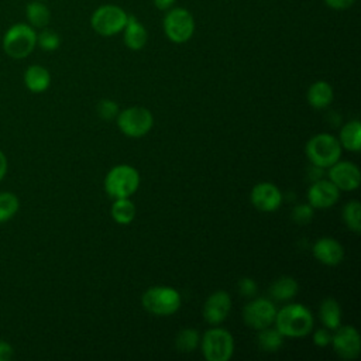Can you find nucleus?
Masks as SVG:
<instances>
[{
	"label": "nucleus",
	"instance_id": "12",
	"mask_svg": "<svg viewBox=\"0 0 361 361\" xmlns=\"http://www.w3.org/2000/svg\"><path fill=\"white\" fill-rule=\"evenodd\" d=\"M329 180H331L338 190H355L361 182L358 166L350 161H337L329 166Z\"/></svg>",
	"mask_w": 361,
	"mask_h": 361
},
{
	"label": "nucleus",
	"instance_id": "37",
	"mask_svg": "<svg viewBox=\"0 0 361 361\" xmlns=\"http://www.w3.org/2000/svg\"><path fill=\"white\" fill-rule=\"evenodd\" d=\"M7 168H8V161L6 154L0 149V180H3V178L7 173Z\"/></svg>",
	"mask_w": 361,
	"mask_h": 361
},
{
	"label": "nucleus",
	"instance_id": "32",
	"mask_svg": "<svg viewBox=\"0 0 361 361\" xmlns=\"http://www.w3.org/2000/svg\"><path fill=\"white\" fill-rule=\"evenodd\" d=\"M257 289H258V286H257L255 281L251 279V278H241V279L238 281V290H240V293H241L243 296H245V298H252V296H255Z\"/></svg>",
	"mask_w": 361,
	"mask_h": 361
},
{
	"label": "nucleus",
	"instance_id": "25",
	"mask_svg": "<svg viewBox=\"0 0 361 361\" xmlns=\"http://www.w3.org/2000/svg\"><path fill=\"white\" fill-rule=\"evenodd\" d=\"M25 14H27V20H28L30 25L35 27V28L47 27L51 20V13H49L48 7L44 6L42 3H39L38 0H35L27 6Z\"/></svg>",
	"mask_w": 361,
	"mask_h": 361
},
{
	"label": "nucleus",
	"instance_id": "30",
	"mask_svg": "<svg viewBox=\"0 0 361 361\" xmlns=\"http://www.w3.org/2000/svg\"><path fill=\"white\" fill-rule=\"evenodd\" d=\"M97 114L103 120H113L118 114V104L110 99H103L97 103Z\"/></svg>",
	"mask_w": 361,
	"mask_h": 361
},
{
	"label": "nucleus",
	"instance_id": "18",
	"mask_svg": "<svg viewBox=\"0 0 361 361\" xmlns=\"http://www.w3.org/2000/svg\"><path fill=\"white\" fill-rule=\"evenodd\" d=\"M123 30H124V44L130 49L138 51V49L144 48V45L147 44V38H148L147 30L134 16H128L126 27Z\"/></svg>",
	"mask_w": 361,
	"mask_h": 361
},
{
	"label": "nucleus",
	"instance_id": "1",
	"mask_svg": "<svg viewBox=\"0 0 361 361\" xmlns=\"http://www.w3.org/2000/svg\"><path fill=\"white\" fill-rule=\"evenodd\" d=\"M275 327L283 337H305L313 329L312 312L300 303H289L276 310Z\"/></svg>",
	"mask_w": 361,
	"mask_h": 361
},
{
	"label": "nucleus",
	"instance_id": "19",
	"mask_svg": "<svg viewBox=\"0 0 361 361\" xmlns=\"http://www.w3.org/2000/svg\"><path fill=\"white\" fill-rule=\"evenodd\" d=\"M333 87L324 80H317L312 83L306 93L307 103L313 109H326L333 102Z\"/></svg>",
	"mask_w": 361,
	"mask_h": 361
},
{
	"label": "nucleus",
	"instance_id": "3",
	"mask_svg": "<svg viewBox=\"0 0 361 361\" xmlns=\"http://www.w3.org/2000/svg\"><path fill=\"white\" fill-rule=\"evenodd\" d=\"M140 186V173L131 165L121 164L113 166L104 178V190L110 197H130Z\"/></svg>",
	"mask_w": 361,
	"mask_h": 361
},
{
	"label": "nucleus",
	"instance_id": "38",
	"mask_svg": "<svg viewBox=\"0 0 361 361\" xmlns=\"http://www.w3.org/2000/svg\"><path fill=\"white\" fill-rule=\"evenodd\" d=\"M175 1L176 0H154V4L159 10H168V8H171L173 6Z\"/></svg>",
	"mask_w": 361,
	"mask_h": 361
},
{
	"label": "nucleus",
	"instance_id": "17",
	"mask_svg": "<svg viewBox=\"0 0 361 361\" xmlns=\"http://www.w3.org/2000/svg\"><path fill=\"white\" fill-rule=\"evenodd\" d=\"M24 85L32 93H42L51 85V75L41 65H31L24 72Z\"/></svg>",
	"mask_w": 361,
	"mask_h": 361
},
{
	"label": "nucleus",
	"instance_id": "36",
	"mask_svg": "<svg viewBox=\"0 0 361 361\" xmlns=\"http://www.w3.org/2000/svg\"><path fill=\"white\" fill-rule=\"evenodd\" d=\"M323 169H324V168H320V166L312 165V168L309 169V178H310V180H312V182H314V180L322 179V176H323Z\"/></svg>",
	"mask_w": 361,
	"mask_h": 361
},
{
	"label": "nucleus",
	"instance_id": "22",
	"mask_svg": "<svg viewBox=\"0 0 361 361\" xmlns=\"http://www.w3.org/2000/svg\"><path fill=\"white\" fill-rule=\"evenodd\" d=\"M299 285L292 276H281L269 288V293L275 300H289L298 295Z\"/></svg>",
	"mask_w": 361,
	"mask_h": 361
},
{
	"label": "nucleus",
	"instance_id": "10",
	"mask_svg": "<svg viewBox=\"0 0 361 361\" xmlns=\"http://www.w3.org/2000/svg\"><path fill=\"white\" fill-rule=\"evenodd\" d=\"M276 314L275 305L267 298H255L254 300L248 302L243 310V319L245 324L255 330H261L269 327Z\"/></svg>",
	"mask_w": 361,
	"mask_h": 361
},
{
	"label": "nucleus",
	"instance_id": "8",
	"mask_svg": "<svg viewBox=\"0 0 361 361\" xmlns=\"http://www.w3.org/2000/svg\"><path fill=\"white\" fill-rule=\"evenodd\" d=\"M164 31L172 42L183 44L195 32V18L186 8H171L164 18Z\"/></svg>",
	"mask_w": 361,
	"mask_h": 361
},
{
	"label": "nucleus",
	"instance_id": "21",
	"mask_svg": "<svg viewBox=\"0 0 361 361\" xmlns=\"http://www.w3.org/2000/svg\"><path fill=\"white\" fill-rule=\"evenodd\" d=\"M319 316L326 329L336 330L341 324V307L338 302L333 298L323 299L319 307Z\"/></svg>",
	"mask_w": 361,
	"mask_h": 361
},
{
	"label": "nucleus",
	"instance_id": "6",
	"mask_svg": "<svg viewBox=\"0 0 361 361\" xmlns=\"http://www.w3.org/2000/svg\"><path fill=\"white\" fill-rule=\"evenodd\" d=\"M200 347L207 361H228L234 353V338L226 329L212 327L203 334Z\"/></svg>",
	"mask_w": 361,
	"mask_h": 361
},
{
	"label": "nucleus",
	"instance_id": "13",
	"mask_svg": "<svg viewBox=\"0 0 361 361\" xmlns=\"http://www.w3.org/2000/svg\"><path fill=\"white\" fill-rule=\"evenodd\" d=\"M340 199L338 188L327 179H319L312 182L307 189V203L313 209H327L337 203Z\"/></svg>",
	"mask_w": 361,
	"mask_h": 361
},
{
	"label": "nucleus",
	"instance_id": "35",
	"mask_svg": "<svg viewBox=\"0 0 361 361\" xmlns=\"http://www.w3.org/2000/svg\"><path fill=\"white\" fill-rule=\"evenodd\" d=\"M355 0H324V3L334 10H345L354 4Z\"/></svg>",
	"mask_w": 361,
	"mask_h": 361
},
{
	"label": "nucleus",
	"instance_id": "39",
	"mask_svg": "<svg viewBox=\"0 0 361 361\" xmlns=\"http://www.w3.org/2000/svg\"><path fill=\"white\" fill-rule=\"evenodd\" d=\"M38 1H41V0H38Z\"/></svg>",
	"mask_w": 361,
	"mask_h": 361
},
{
	"label": "nucleus",
	"instance_id": "2",
	"mask_svg": "<svg viewBox=\"0 0 361 361\" xmlns=\"http://www.w3.org/2000/svg\"><path fill=\"white\" fill-rule=\"evenodd\" d=\"M341 149L338 138L327 133L313 135L305 147L310 164L320 168H329L337 162L341 157Z\"/></svg>",
	"mask_w": 361,
	"mask_h": 361
},
{
	"label": "nucleus",
	"instance_id": "27",
	"mask_svg": "<svg viewBox=\"0 0 361 361\" xmlns=\"http://www.w3.org/2000/svg\"><path fill=\"white\" fill-rule=\"evenodd\" d=\"M341 216H343V221L351 231L354 233L361 231V206L357 199L348 200L344 204Z\"/></svg>",
	"mask_w": 361,
	"mask_h": 361
},
{
	"label": "nucleus",
	"instance_id": "28",
	"mask_svg": "<svg viewBox=\"0 0 361 361\" xmlns=\"http://www.w3.org/2000/svg\"><path fill=\"white\" fill-rule=\"evenodd\" d=\"M20 209V199L13 192H0V223L13 219Z\"/></svg>",
	"mask_w": 361,
	"mask_h": 361
},
{
	"label": "nucleus",
	"instance_id": "9",
	"mask_svg": "<svg viewBox=\"0 0 361 361\" xmlns=\"http://www.w3.org/2000/svg\"><path fill=\"white\" fill-rule=\"evenodd\" d=\"M128 14L118 6L106 4L99 7L90 18L92 28L104 37L118 34L126 27Z\"/></svg>",
	"mask_w": 361,
	"mask_h": 361
},
{
	"label": "nucleus",
	"instance_id": "20",
	"mask_svg": "<svg viewBox=\"0 0 361 361\" xmlns=\"http://www.w3.org/2000/svg\"><path fill=\"white\" fill-rule=\"evenodd\" d=\"M338 142L341 148L353 152H358L361 149V124L358 120L348 121L341 127Z\"/></svg>",
	"mask_w": 361,
	"mask_h": 361
},
{
	"label": "nucleus",
	"instance_id": "5",
	"mask_svg": "<svg viewBox=\"0 0 361 361\" xmlns=\"http://www.w3.org/2000/svg\"><path fill=\"white\" fill-rule=\"evenodd\" d=\"M37 45V32L28 24L18 23L11 25L3 37V51L14 58L23 59L28 56Z\"/></svg>",
	"mask_w": 361,
	"mask_h": 361
},
{
	"label": "nucleus",
	"instance_id": "7",
	"mask_svg": "<svg viewBox=\"0 0 361 361\" xmlns=\"http://www.w3.org/2000/svg\"><path fill=\"white\" fill-rule=\"evenodd\" d=\"M117 126L124 135L130 138H140L149 133L154 126V117L148 109L134 106L118 111Z\"/></svg>",
	"mask_w": 361,
	"mask_h": 361
},
{
	"label": "nucleus",
	"instance_id": "33",
	"mask_svg": "<svg viewBox=\"0 0 361 361\" xmlns=\"http://www.w3.org/2000/svg\"><path fill=\"white\" fill-rule=\"evenodd\" d=\"M331 341V334H330V330L326 329V327H322V329H317L314 333H313V343L319 347H326L327 344H330Z\"/></svg>",
	"mask_w": 361,
	"mask_h": 361
},
{
	"label": "nucleus",
	"instance_id": "31",
	"mask_svg": "<svg viewBox=\"0 0 361 361\" xmlns=\"http://www.w3.org/2000/svg\"><path fill=\"white\" fill-rule=\"evenodd\" d=\"M313 219V207L309 203L296 204L292 210V220L296 224H307Z\"/></svg>",
	"mask_w": 361,
	"mask_h": 361
},
{
	"label": "nucleus",
	"instance_id": "4",
	"mask_svg": "<svg viewBox=\"0 0 361 361\" xmlns=\"http://www.w3.org/2000/svg\"><path fill=\"white\" fill-rule=\"evenodd\" d=\"M142 307L155 316H171L180 307V295L171 286H152L142 293Z\"/></svg>",
	"mask_w": 361,
	"mask_h": 361
},
{
	"label": "nucleus",
	"instance_id": "15",
	"mask_svg": "<svg viewBox=\"0 0 361 361\" xmlns=\"http://www.w3.org/2000/svg\"><path fill=\"white\" fill-rule=\"evenodd\" d=\"M231 310V298L226 290L213 292L203 305V319L212 324L217 326L223 323Z\"/></svg>",
	"mask_w": 361,
	"mask_h": 361
},
{
	"label": "nucleus",
	"instance_id": "29",
	"mask_svg": "<svg viewBox=\"0 0 361 361\" xmlns=\"http://www.w3.org/2000/svg\"><path fill=\"white\" fill-rule=\"evenodd\" d=\"M37 44L44 51H55L59 47L61 39H59V35L55 31L45 28L39 34H37Z\"/></svg>",
	"mask_w": 361,
	"mask_h": 361
},
{
	"label": "nucleus",
	"instance_id": "14",
	"mask_svg": "<svg viewBox=\"0 0 361 361\" xmlns=\"http://www.w3.org/2000/svg\"><path fill=\"white\" fill-rule=\"evenodd\" d=\"M252 206L259 212H275L282 203V193L279 188L271 182L257 183L250 193Z\"/></svg>",
	"mask_w": 361,
	"mask_h": 361
},
{
	"label": "nucleus",
	"instance_id": "24",
	"mask_svg": "<svg viewBox=\"0 0 361 361\" xmlns=\"http://www.w3.org/2000/svg\"><path fill=\"white\" fill-rule=\"evenodd\" d=\"M258 337H257V341H258V345L262 351H267V353H275L278 351L282 344H283V336L275 329H271L269 327H265V329H261L258 330Z\"/></svg>",
	"mask_w": 361,
	"mask_h": 361
},
{
	"label": "nucleus",
	"instance_id": "26",
	"mask_svg": "<svg viewBox=\"0 0 361 361\" xmlns=\"http://www.w3.org/2000/svg\"><path fill=\"white\" fill-rule=\"evenodd\" d=\"M200 344V336L197 330L192 327L182 329L175 337V347L180 353H192Z\"/></svg>",
	"mask_w": 361,
	"mask_h": 361
},
{
	"label": "nucleus",
	"instance_id": "34",
	"mask_svg": "<svg viewBox=\"0 0 361 361\" xmlns=\"http://www.w3.org/2000/svg\"><path fill=\"white\" fill-rule=\"evenodd\" d=\"M14 350L10 343L0 340V361H10L13 358Z\"/></svg>",
	"mask_w": 361,
	"mask_h": 361
},
{
	"label": "nucleus",
	"instance_id": "11",
	"mask_svg": "<svg viewBox=\"0 0 361 361\" xmlns=\"http://www.w3.org/2000/svg\"><path fill=\"white\" fill-rule=\"evenodd\" d=\"M331 336V344L336 354L344 360H354L361 351V338L355 327L338 326Z\"/></svg>",
	"mask_w": 361,
	"mask_h": 361
},
{
	"label": "nucleus",
	"instance_id": "16",
	"mask_svg": "<svg viewBox=\"0 0 361 361\" xmlns=\"http://www.w3.org/2000/svg\"><path fill=\"white\" fill-rule=\"evenodd\" d=\"M312 252H313V257L324 264V265H329V267H334V265H338L343 258H344V248L343 245L331 238V237H322L319 238L313 247H312Z\"/></svg>",
	"mask_w": 361,
	"mask_h": 361
},
{
	"label": "nucleus",
	"instance_id": "23",
	"mask_svg": "<svg viewBox=\"0 0 361 361\" xmlns=\"http://www.w3.org/2000/svg\"><path fill=\"white\" fill-rule=\"evenodd\" d=\"M135 206L128 197L116 199L111 206V217L118 224H130L135 217Z\"/></svg>",
	"mask_w": 361,
	"mask_h": 361
}]
</instances>
